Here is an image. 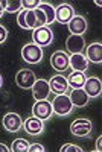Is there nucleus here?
Masks as SVG:
<instances>
[{
  "mask_svg": "<svg viewBox=\"0 0 102 152\" xmlns=\"http://www.w3.org/2000/svg\"><path fill=\"white\" fill-rule=\"evenodd\" d=\"M52 108H54V114L57 116H69L73 111V104L69 97V94H55L54 100H52Z\"/></svg>",
  "mask_w": 102,
  "mask_h": 152,
  "instance_id": "obj_1",
  "label": "nucleus"
},
{
  "mask_svg": "<svg viewBox=\"0 0 102 152\" xmlns=\"http://www.w3.org/2000/svg\"><path fill=\"white\" fill-rule=\"evenodd\" d=\"M21 58L28 62V64H38L43 59V49L34 43L24 44L21 49Z\"/></svg>",
  "mask_w": 102,
  "mask_h": 152,
  "instance_id": "obj_2",
  "label": "nucleus"
},
{
  "mask_svg": "<svg viewBox=\"0 0 102 152\" xmlns=\"http://www.w3.org/2000/svg\"><path fill=\"white\" fill-rule=\"evenodd\" d=\"M92 129H93V125L88 119H76L70 123V132L75 137H79V138L88 137Z\"/></svg>",
  "mask_w": 102,
  "mask_h": 152,
  "instance_id": "obj_3",
  "label": "nucleus"
},
{
  "mask_svg": "<svg viewBox=\"0 0 102 152\" xmlns=\"http://www.w3.org/2000/svg\"><path fill=\"white\" fill-rule=\"evenodd\" d=\"M32 40H34V44L40 46V47L50 46L52 41H54V32H52V29H50L49 26H43V28L34 29Z\"/></svg>",
  "mask_w": 102,
  "mask_h": 152,
  "instance_id": "obj_4",
  "label": "nucleus"
},
{
  "mask_svg": "<svg viewBox=\"0 0 102 152\" xmlns=\"http://www.w3.org/2000/svg\"><path fill=\"white\" fill-rule=\"evenodd\" d=\"M32 116L38 117L40 120H49L54 116V108H52V102L49 100H37L32 107Z\"/></svg>",
  "mask_w": 102,
  "mask_h": 152,
  "instance_id": "obj_5",
  "label": "nucleus"
},
{
  "mask_svg": "<svg viewBox=\"0 0 102 152\" xmlns=\"http://www.w3.org/2000/svg\"><path fill=\"white\" fill-rule=\"evenodd\" d=\"M35 81H37V76H35V73H34L32 70H29V69H21V70H18L17 75H15V84H17L20 88H23V90L32 88V85L35 84Z\"/></svg>",
  "mask_w": 102,
  "mask_h": 152,
  "instance_id": "obj_6",
  "label": "nucleus"
},
{
  "mask_svg": "<svg viewBox=\"0 0 102 152\" xmlns=\"http://www.w3.org/2000/svg\"><path fill=\"white\" fill-rule=\"evenodd\" d=\"M2 123L8 132H18L23 128V120L17 113H6L2 119Z\"/></svg>",
  "mask_w": 102,
  "mask_h": 152,
  "instance_id": "obj_7",
  "label": "nucleus"
},
{
  "mask_svg": "<svg viewBox=\"0 0 102 152\" xmlns=\"http://www.w3.org/2000/svg\"><path fill=\"white\" fill-rule=\"evenodd\" d=\"M31 90H32V96L35 100H46L49 99V94L52 93L49 87V81L46 79H37Z\"/></svg>",
  "mask_w": 102,
  "mask_h": 152,
  "instance_id": "obj_8",
  "label": "nucleus"
},
{
  "mask_svg": "<svg viewBox=\"0 0 102 152\" xmlns=\"http://www.w3.org/2000/svg\"><path fill=\"white\" fill-rule=\"evenodd\" d=\"M75 15V9L69 3H61L58 8H55V21L61 24H67Z\"/></svg>",
  "mask_w": 102,
  "mask_h": 152,
  "instance_id": "obj_9",
  "label": "nucleus"
},
{
  "mask_svg": "<svg viewBox=\"0 0 102 152\" xmlns=\"http://www.w3.org/2000/svg\"><path fill=\"white\" fill-rule=\"evenodd\" d=\"M50 64H52V67L59 73L66 72L69 69V53L62 52V50H57V52H54L52 56H50Z\"/></svg>",
  "mask_w": 102,
  "mask_h": 152,
  "instance_id": "obj_10",
  "label": "nucleus"
},
{
  "mask_svg": "<svg viewBox=\"0 0 102 152\" xmlns=\"http://www.w3.org/2000/svg\"><path fill=\"white\" fill-rule=\"evenodd\" d=\"M49 87H50V91L55 93V94H66L69 90V84H67V78L59 75H55L50 78L49 81Z\"/></svg>",
  "mask_w": 102,
  "mask_h": 152,
  "instance_id": "obj_11",
  "label": "nucleus"
},
{
  "mask_svg": "<svg viewBox=\"0 0 102 152\" xmlns=\"http://www.w3.org/2000/svg\"><path fill=\"white\" fill-rule=\"evenodd\" d=\"M23 128H24V131H26L29 135H40L44 131V123H43V120H40L38 117L31 116V117H28L26 120H24Z\"/></svg>",
  "mask_w": 102,
  "mask_h": 152,
  "instance_id": "obj_12",
  "label": "nucleus"
},
{
  "mask_svg": "<svg viewBox=\"0 0 102 152\" xmlns=\"http://www.w3.org/2000/svg\"><path fill=\"white\" fill-rule=\"evenodd\" d=\"M85 47V41L82 35H70L66 41V49L70 55L73 53H82Z\"/></svg>",
  "mask_w": 102,
  "mask_h": 152,
  "instance_id": "obj_13",
  "label": "nucleus"
},
{
  "mask_svg": "<svg viewBox=\"0 0 102 152\" xmlns=\"http://www.w3.org/2000/svg\"><path fill=\"white\" fill-rule=\"evenodd\" d=\"M87 20L82 15H75L69 23H67V28L70 31L72 35H84L87 31Z\"/></svg>",
  "mask_w": 102,
  "mask_h": 152,
  "instance_id": "obj_14",
  "label": "nucleus"
},
{
  "mask_svg": "<svg viewBox=\"0 0 102 152\" xmlns=\"http://www.w3.org/2000/svg\"><path fill=\"white\" fill-rule=\"evenodd\" d=\"M84 91L88 94V97H99L101 93H102V82L99 78H87L85 84H84Z\"/></svg>",
  "mask_w": 102,
  "mask_h": 152,
  "instance_id": "obj_15",
  "label": "nucleus"
},
{
  "mask_svg": "<svg viewBox=\"0 0 102 152\" xmlns=\"http://www.w3.org/2000/svg\"><path fill=\"white\" fill-rule=\"evenodd\" d=\"M69 67L72 72H84L88 69V61L84 53H73L69 56Z\"/></svg>",
  "mask_w": 102,
  "mask_h": 152,
  "instance_id": "obj_16",
  "label": "nucleus"
},
{
  "mask_svg": "<svg viewBox=\"0 0 102 152\" xmlns=\"http://www.w3.org/2000/svg\"><path fill=\"white\" fill-rule=\"evenodd\" d=\"M70 100L73 107H78V108H82L88 104V100H90V97H88V94L84 91V88H72V91L69 94Z\"/></svg>",
  "mask_w": 102,
  "mask_h": 152,
  "instance_id": "obj_17",
  "label": "nucleus"
},
{
  "mask_svg": "<svg viewBox=\"0 0 102 152\" xmlns=\"http://www.w3.org/2000/svg\"><path fill=\"white\" fill-rule=\"evenodd\" d=\"M85 58L87 61H92V62H102V44L101 43H92L87 46L85 50Z\"/></svg>",
  "mask_w": 102,
  "mask_h": 152,
  "instance_id": "obj_18",
  "label": "nucleus"
},
{
  "mask_svg": "<svg viewBox=\"0 0 102 152\" xmlns=\"http://www.w3.org/2000/svg\"><path fill=\"white\" fill-rule=\"evenodd\" d=\"M87 81V76L84 72H72L67 76V84L69 88H82Z\"/></svg>",
  "mask_w": 102,
  "mask_h": 152,
  "instance_id": "obj_19",
  "label": "nucleus"
},
{
  "mask_svg": "<svg viewBox=\"0 0 102 152\" xmlns=\"http://www.w3.org/2000/svg\"><path fill=\"white\" fill-rule=\"evenodd\" d=\"M38 8H40V9L44 12L46 20H47V26H50V24L55 21V6L50 5L49 2H41Z\"/></svg>",
  "mask_w": 102,
  "mask_h": 152,
  "instance_id": "obj_20",
  "label": "nucleus"
},
{
  "mask_svg": "<svg viewBox=\"0 0 102 152\" xmlns=\"http://www.w3.org/2000/svg\"><path fill=\"white\" fill-rule=\"evenodd\" d=\"M2 5H3L5 12H11V14L12 12H20L23 9L21 0H3Z\"/></svg>",
  "mask_w": 102,
  "mask_h": 152,
  "instance_id": "obj_21",
  "label": "nucleus"
},
{
  "mask_svg": "<svg viewBox=\"0 0 102 152\" xmlns=\"http://www.w3.org/2000/svg\"><path fill=\"white\" fill-rule=\"evenodd\" d=\"M28 148H29V142L24 140V138H15L11 145V151L12 152H28Z\"/></svg>",
  "mask_w": 102,
  "mask_h": 152,
  "instance_id": "obj_22",
  "label": "nucleus"
},
{
  "mask_svg": "<svg viewBox=\"0 0 102 152\" xmlns=\"http://www.w3.org/2000/svg\"><path fill=\"white\" fill-rule=\"evenodd\" d=\"M40 0H21V6L24 11H34L40 6Z\"/></svg>",
  "mask_w": 102,
  "mask_h": 152,
  "instance_id": "obj_23",
  "label": "nucleus"
},
{
  "mask_svg": "<svg viewBox=\"0 0 102 152\" xmlns=\"http://www.w3.org/2000/svg\"><path fill=\"white\" fill-rule=\"evenodd\" d=\"M61 152H82L84 149L81 148V146H78V145H73V143H66V145H62L61 146V149H59Z\"/></svg>",
  "mask_w": 102,
  "mask_h": 152,
  "instance_id": "obj_24",
  "label": "nucleus"
},
{
  "mask_svg": "<svg viewBox=\"0 0 102 152\" xmlns=\"http://www.w3.org/2000/svg\"><path fill=\"white\" fill-rule=\"evenodd\" d=\"M24 14H26V11L21 9V11L18 12V15H17V23H18V26H20L21 29H26V23H24Z\"/></svg>",
  "mask_w": 102,
  "mask_h": 152,
  "instance_id": "obj_25",
  "label": "nucleus"
},
{
  "mask_svg": "<svg viewBox=\"0 0 102 152\" xmlns=\"http://www.w3.org/2000/svg\"><path fill=\"white\" fill-rule=\"evenodd\" d=\"M44 146L40 145V143H29V148H28V152H44Z\"/></svg>",
  "mask_w": 102,
  "mask_h": 152,
  "instance_id": "obj_26",
  "label": "nucleus"
},
{
  "mask_svg": "<svg viewBox=\"0 0 102 152\" xmlns=\"http://www.w3.org/2000/svg\"><path fill=\"white\" fill-rule=\"evenodd\" d=\"M6 38H8V31H6V28H3L2 24H0V44L5 43Z\"/></svg>",
  "mask_w": 102,
  "mask_h": 152,
  "instance_id": "obj_27",
  "label": "nucleus"
},
{
  "mask_svg": "<svg viewBox=\"0 0 102 152\" xmlns=\"http://www.w3.org/2000/svg\"><path fill=\"white\" fill-rule=\"evenodd\" d=\"M96 151L101 152L102 151V137H98V142H96Z\"/></svg>",
  "mask_w": 102,
  "mask_h": 152,
  "instance_id": "obj_28",
  "label": "nucleus"
},
{
  "mask_svg": "<svg viewBox=\"0 0 102 152\" xmlns=\"http://www.w3.org/2000/svg\"><path fill=\"white\" fill-rule=\"evenodd\" d=\"M8 151H11V149H8V146H6V145L0 143V152H8Z\"/></svg>",
  "mask_w": 102,
  "mask_h": 152,
  "instance_id": "obj_29",
  "label": "nucleus"
},
{
  "mask_svg": "<svg viewBox=\"0 0 102 152\" xmlns=\"http://www.w3.org/2000/svg\"><path fill=\"white\" fill-rule=\"evenodd\" d=\"M3 14H5V9H3V5H2V2H0V17H3Z\"/></svg>",
  "mask_w": 102,
  "mask_h": 152,
  "instance_id": "obj_30",
  "label": "nucleus"
},
{
  "mask_svg": "<svg viewBox=\"0 0 102 152\" xmlns=\"http://www.w3.org/2000/svg\"><path fill=\"white\" fill-rule=\"evenodd\" d=\"M95 5H96V6H99V8H101V6H102V2H99V0H95Z\"/></svg>",
  "mask_w": 102,
  "mask_h": 152,
  "instance_id": "obj_31",
  "label": "nucleus"
},
{
  "mask_svg": "<svg viewBox=\"0 0 102 152\" xmlns=\"http://www.w3.org/2000/svg\"><path fill=\"white\" fill-rule=\"evenodd\" d=\"M2 85H3V78H2V75H0V88H2Z\"/></svg>",
  "mask_w": 102,
  "mask_h": 152,
  "instance_id": "obj_32",
  "label": "nucleus"
}]
</instances>
